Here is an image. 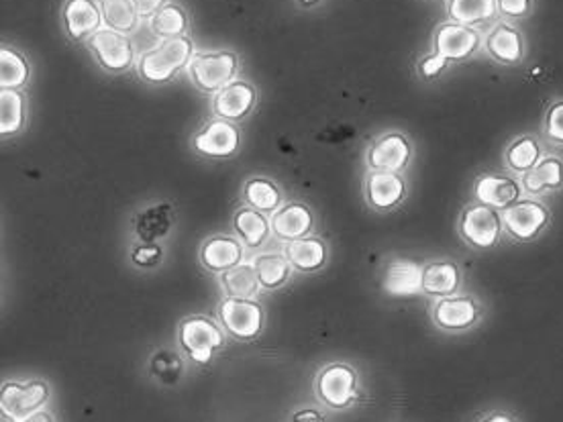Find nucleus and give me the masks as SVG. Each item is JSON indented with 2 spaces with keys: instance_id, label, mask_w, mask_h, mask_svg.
Instances as JSON below:
<instances>
[{
  "instance_id": "1",
  "label": "nucleus",
  "mask_w": 563,
  "mask_h": 422,
  "mask_svg": "<svg viewBox=\"0 0 563 422\" xmlns=\"http://www.w3.org/2000/svg\"><path fill=\"white\" fill-rule=\"evenodd\" d=\"M458 233L468 247L476 252H490L500 245L504 236L502 213L486 204L470 203L461 210Z\"/></svg>"
},
{
  "instance_id": "2",
  "label": "nucleus",
  "mask_w": 563,
  "mask_h": 422,
  "mask_svg": "<svg viewBox=\"0 0 563 422\" xmlns=\"http://www.w3.org/2000/svg\"><path fill=\"white\" fill-rule=\"evenodd\" d=\"M192 57H194V46L188 37L182 35L176 39H166L159 46H155L154 50L145 51L139 57L137 68L143 80L154 82V85H164V82H170L178 69L188 66Z\"/></svg>"
},
{
  "instance_id": "3",
  "label": "nucleus",
  "mask_w": 563,
  "mask_h": 422,
  "mask_svg": "<svg viewBox=\"0 0 563 422\" xmlns=\"http://www.w3.org/2000/svg\"><path fill=\"white\" fill-rule=\"evenodd\" d=\"M551 208L541 199L525 196L502 213L504 235L519 245H530L551 227Z\"/></svg>"
},
{
  "instance_id": "4",
  "label": "nucleus",
  "mask_w": 563,
  "mask_h": 422,
  "mask_svg": "<svg viewBox=\"0 0 563 422\" xmlns=\"http://www.w3.org/2000/svg\"><path fill=\"white\" fill-rule=\"evenodd\" d=\"M486 317V306L474 294H453L435 300L431 319L445 333H465L476 329Z\"/></svg>"
},
{
  "instance_id": "5",
  "label": "nucleus",
  "mask_w": 563,
  "mask_h": 422,
  "mask_svg": "<svg viewBox=\"0 0 563 422\" xmlns=\"http://www.w3.org/2000/svg\"><path fill=\"white\" fill-rule=\"evenodd\" d=\"M238 55L227 50L196 53L188 64L194 85L208 94H217L225 86L231 85L238 74Z\"/></svg>"
},
{
  "instance_id": "6",
  "label": "nucleus",
  "mask_w": 563,
  "mask_h": 422,
  "mask_svg": "<svg viewBox=\"0 0 563 422\" xmlns=\"http://www.w3.org/2000/svg\"><path fill=\"white\" fill-rule=\"evenodd\" d=\"M484 53L504 68H519L527 57V39L511 21H496L484 35Z\"/></svg>"
},
{
  "instance_id": "7",
  "label": "nucleus",
  "mask_w": 563,
  "mask_h": 422,
  "mask_svg": "<svg viewBox=\"0 0 563 422\" xmlns=\"http://www.w3.org/2000/svg\"><path fill=\"white\" fill-rule=\"evenodd\" d=\"M479 50H484V37L476 27L447 21L442 23L433 34V51L444 55L449 64L468 62Z\"/></svg>"
},
{
  "instance_id": "8",
  "label": "nucleus",
  "mask_w": 563,
  "mask_h": 422,
  "mask_svg": "<svg viewBox=\"0 0 563 422\" xmlns=\"http://www.w3.org/2000/svg\"><path fill=\"white\" fill-rule=\"evenodd\" d=\"M472 196L474 203L486 204L504 213L527 194L523 190L521 178L511 171H482L474 180Z\"/></svg>"
},
{
  "instance_id": "9",
  "label": "nucleus",
  "mask_w": 563,
  "mask_h": 422,
  "mask_svg": "<svg viewBox=\"0 0 563 422\" xmlns=\"http://www.w3.org/2000/svg\"><path fill=\"white\" fill-rule=\"evenodd\" d=\"M219 317L227 333L241 341H252L261 333L264 308L252 298H227L219 306Z\"/></svg>"
},
{
  "instance_id": "10",
  "label": "nucleus",
  "mask_w": 563,
  "mask_h": 422,
  "mask_svg": "<svg viewBox=\"0 0 563 422\" xmlns=\"http://www.w3.org/2000/svg\"><path fill=\"white\" fill-rule=\"evenodd\" d=\"M180 343L194 361L206 363L225 345V335L217 322L206 317H192L180 324Z\"/></svg>"
},
{
  "instance_id": "11",
  "label": "nucleus",
  "mask_w": 563,
  "mask_h": 422,
  "mask_svg": "<svg viewBox=\"0 0 563 422\" xmlns=\"http://www.w3.org/2000/svg\"><path fill=\"white\" fill-rule=\"evenodd\" d=\"M48 400H50V386L41 380L25 382V384L7 382L0 394V408L2 412L15 417L17 421H23L37 412Z\"/></svg>"
},
{
  "instance_id": "12",
  "label": "nucleus",
  "mask_w": 563,
  "mask_h": 422,
  "mask_svg": "<svg viewBox=\"0 0 563 422\" xmlns=\"http://www.w3.org/2000/svg\"><path fill=\"white\" fill-rule=\"evenodd\" d=\"M88 46L99 64L108 72H123L133 64V43L115 29H101L90 35Z\"/></svg>"
},
{
  "instance_id": "13",
  "label": "nucleus",
  "mask_w": 563,
  "mask_h": 422,
  "mask_svg": "<svg viewBox=\"0 0 563 422\" xmlns=\"http://www.w3.org/2000/svg\"><path fill=\"white\" fill-rule=\"evenodd\" d=\"M319 396L331 408H345L358 398V375L343 363L324 368L319 375Z\"/></svg>"
},
{
  "instance_id": "14",
  "label": "nucleus",
  "mask_w": 563,
  "mask_h": 422,
  "mask_svg": "<svg viewBox=\"0 0 563 422\" xmlns=\"http://www.w3.org/2000/svg\"><path fill=\"white\" fill-rule=\"evenodd\" d=\"M240 131L225 118H215L194 136V150L206 157H229L240 148Z\"/></svg>"
},
{
  "instance_id": "15",
  "label": "nucleus",
  "mask_w": 563,
  "mask_h": 422,
  "mask_svg": "<svg viewBox=\"0 0 563 422\" xmlns=\"http://www.w3.org/2000/svg\"><path fill=\"white\" fill-rule=\"evenodd\" d=\"M410 157H412V148L409 139L398 131H393L375 141L368 153V164L374 171L400 174L409 166Z\"/></svg>"
},
{
  "instance_id": "16",
  "label": "nucleus",
  "mask_w": 563,
  "mask_h": 422,
  "mask_svg": "<svg viewBox=\"0 0 563 422\" xmlns=\"http://www.w3.org/2000/svg\"><path fill=\"white\" fill-rule=\"evenodd\" d=\"M525 194L530 199H546L563 190V157L558 153H547L546 157L521 178Z\"/></svg>"
},
{
  "instance_id": "17",
  "label": "nucleus",
  "mask_w": 563,
  "mask_h": 422,
  "mask_svg": "<svg viewBox=\"0 0 563 422\" xmlns=\"http://www.w3.org/2000/svg\"><path fill=\"white\" fill-rule=\"evenodd\" d=\"M546 155V141L541 137L533 136V133H521L507 143L504 153H502V162H504L507 171L523 178Z\"/></svg>"
},
{
  "instance_id": "18",
  "label": "nucleus",
  "mask_w": 563,
  "mask_h": 422,
  "mask_svg": "<svg viewBox=\"0 0 563 422\" xmlns=\"http://www.w3.org/2000/svg\"><path fill=\"white\" fill-rule=\"evenodd\" d=\"M382 287L394 298H410L423 292V266L412 259H394L382 278Z\"/></svg>"
},
{
  "instance_id": "19",
  "label": "nucleus",
  "mask_w": 563,
  "mask_h": 422,
  "mask_svg": "<svg viewBox=\"0 0 563 422\" xmlns=\"http://www.w3.org/2000/svg\"><path fill=\"white\" fill-rule=\"evenodd\" d=\"M256 101V88L249 82H231L215 94L213 113L225 120H240L252 113Z\"/></svg>"
},
{
  "instance_id": "20",
  "label": "nucleus",
  "mask_w": 563,
  "mask_h": 422,
  "mask_svg": "<svg viewBox=\"0 0 563 422\" xmlns=\"http://www.w3.org/2000/svg\"><path fill=\"white\" fill-rule=\"evenodd\" d=\"M463 284V273L453 259H433L423 266V292L439 300L458 294Z\"/></svg>"
},
{
  "instance_id": "21",
  "label": "nucleus",
  "mask_w": 563,
  "mask_h": 422,
  "mask_svg": "<svg viewBox=\"0 0 563 422\" xmlns=\"http://www.w3.org/2000/svg\"><path fill=\"white\" fill-rule=\"evenodd\" d=\"M368 203L375 210H393L394 206L405 201L407 182L400 174L394 171H372L366 184Z\"/></svg>"
},
{
  "instance_id": "22",
  "label": "nucleus",
  "mask_w": 563,
  "mask_h": 422,
  "mask_svg": "<svg viewBox=\"0 0 563 422\" xmlns=\"http://www.w3.org/2000/svg\"><path fill=\"white\" fill-rule=\"evenodd\" d=\"M103 21L99 0H68L64 7V23L72 39H85L101 31Z\"/></svg>"
},
{
  "instance_id": "23",
  "label": "nucleus",
  "mask_w": 563,
  "mask_h": 422,
  "mask_svg": "<svg viewBox=\"0 0 563 422\" xmlns=\"http://www.w3.org/2000/svg\"><path fill=\"white\" fill-rule=\"evenodd\" d=\"M270 225L278 239L291 243L308 235L312 229V215L303 204H286L273 213Z\"/></svg>"
},
{
  "instance_id": "24",
  "label": "nucleus",
  "mask_w": 563,
  "mask_h": 422,
  "mask_svg": "<svg viewBox=\"0 0 563 422\" xmlns=\"http://www.w3.org/2000/svg\"><path fill=\"white\" fill-rule=\"evenodd\" d=\"M241 257H243V247L233 236H213L206 241L201 252V259L206 270L210 271L231 270L240 266Z\"/></svg>"
},
{
  "instance_id": "25",
  "label": "nucleus",
  "mask_w": 563,
  "mask_h": 422,
  "mask_svg": "<svg viewBox=\"0 0 563 422\" xmlns=\"http://www.w3.org/2000/svg\"><path fill=\"white\" fill-rule=\"evenodd\" d=\"M447 15L451 21L476 27L495 23L498 17L496 0H447Z\"/></svg>"
},
{
  "instance_id": "26",
  "label": "nucleus",
  "mask_w": 563,
  "mask_h": 422,
  "mask_svg": "<svg viewBox=\"0 0 563 422\" xmlns=\"http://www.w3.org/2000/svg\"><path fill=\"white\" fill-rule=\"evenodd\" d=\"M286 257L291 261L292 268L300 271H315L323 268L327 259V247L321 239L315 236H303L291 241L286 245Z\"/></svg>"
},
{
  "instance_id": "27",
  "label": "nucleus",
  "mask_w": 563,
  "mask_h": 422,
  "mask_svg": "<svg viewBox=\"0 0 563 422\" xmlns=\"http://www.w3.org/2000/svg\"><path fill=\"white\" fill-rule=\"evenodd\" d=\"M235 231L247 247H259L272 231V225L256 208H240L235 215Z\"/></svg>"
},
{
  "instance_id": "28",
  "label": "nucleus",
  "mask_w": 563,
  "mask_h": 422,
  "mask_svg": "<svg viewBox=\"0 0 563 422\" xmlns=\"http://www.w3.org/2000/svg\"><path fill=\"white\" fill-rule=\"evenodd\" d=\"M221 284L231 298H252L259 292L256 266L240 264L231 270L222 271Z\"/></svg>"
},
{
  "instance_id": "29",
  "label": "nucleus",
  "mask_w": 563,
  "mask_h": 422,
  "mask_svg": "<svg viewBox=\"0 0 563 422\" xmlns=\"http://www.w3.org/2000/svg\"><path fill=\"white\" fill-rule=\"evenodd\" d=\"M29 64L27 60L11 48L0 50V88L2 90H18L29 80Z\"/></svg>"
},
{
  "instance_id": "30",
  "label": "nucleus",
  "mask_w": 563,
  "mask_h": 422,
  "mask_svg": "<svg viewBox=\"0 0 563 422\" xmlns=\"http://www.w3.org/2000/svg\"><path fill=\"white\" fill-rule=\"evenodd\" d=\"M99 7L108 29H115L119 34H131L136 29L139 13L133 0H99Z\"/></svg>"
},
{
  "instance_id": "31",
  "label": "nucleus",
  "mask_w": 563,
  "mask_h": 422,
  "mask_svg": "<svg viewBox=\"0 0 563 422\" xmlns=\"http://www.w3.org/2000/svg\"><path fill=\"white\" fill-rule=\"evenodd\" d=\"M25 125V97L18 90L0 92V133L15 136Z\"/></svg>"
},
{
  "instance_id": "32",
  "label": "nucleus",
  "mask_w": 563,
  "mask_h": 422,
  "mask_svg": "<svg viewBox=\"0 0 563 422\" xmlns=\"http://www.w3.org/2000/svg\"><path fill=\"white\" fill-rule=\"evenodd\" d=\"M254 266H256L259 284H261V287H268V290L284 286L291 278L292 266L286 255H259Z\"/></svg>"
},
{
  "instance_id": "33",
  "label": "nucleus",
  "mask_w": 563,
  "mask_h": 422,
  "mask_svg": "<svg viewBox=\"0 0 563 422\" xmlns=\"http://www.w3.org/2000/svg\"><path fill=\"white\" fill-rule=\"evenodd\" d=\"M243 196L252 208L259 213H276L282 203V194L273 182L266 178H252L243 188Z\"/></svg>"
},
{
  "instance_id": "34",
  "label": "nucleus",
  "mask_w": 563,
  "mask_h": 422,
  "mask_svg": "<svg viewBox=\"0 0 563 422\" xmlns=\"http://www.w3.org/2000/svg\"><path fill=\"white\" fill-rule=\"evenodd\" d=\"M188 27V17L182 7L178 4H166L164 9H159L152 17V31L155 37H159L162 41L166 39H176L182 37Z\"/></svg>"
},
{
  "instance_id": "35",
  "label": "nucleus",
  "mask_w": 563,
  "mask_h": 422,
  "mask_svg": "<svg viewBox=\"0 0 563 422\" xmlns=\"http://www.w3.org/2000/svg\"><path fill=\"white\" fill-rule=\"evenodd\" d=\"M137 235L145 243H152L155 239L166 235L170 229V213L168 206H155L137 217Z\"/></svg>"
},
{
  "instance_id": "36",
  "label": "nucleus",
  "mask_w": 563,
  "mask_h": 422,
  "mask_svg": "<svg viewBox=\"0 0 563 422\" xmlns=\"http://www.w3.org/2000/svg\"><path fill=\"white\" fill-rule=\"evenodd\" d=\"M541 133L547 143L563 148V97L553 99L546 106L543 120H541Z\"/></svg>"
},
{
  "instance_id": "37",
  "label": "nucleus",
  "mask_w": 563,
  "mask_h": 422,
  "mask_svg": "<svg viewBox=\"0 0 563 422\" xmlns=\"http://www.w3.org/2000/svg\"><path fill=\"white\" fill-rule=\"evenodd\" d=\"M498 17L504 21H521L533 13V0H496Z\"/></svg>"
},
{
  "instance_id": "38",
  "label": "nucleus",
  "mask_w": 563,
  "mask_h": 422,
  "mask_svg": "<svg viewBox=\"0 0 563 422\" xmlns=\"http://www.w3.org/2000/svg\"><path fill=\"white\" fill-rule=\"evenodd\" d=\"M447 68H449V62L445 60L444 55H439L435 51L419 62V74H421L423 80H435Z\"/></svg>"
},
{
  "instance_id": "39",
  "label": "nucleus",
  "mask_w": 563,
  "mask_h": 422,
  "mask_svg": "<svg viewBox=\"0 0 563 422\" xmlns=\"http://www.w3.org/2000/svg\"><path fill=\"white\" fill-rule=\"evenodd\" d=\"M162 257V247L154 245V243H148V245H139L133 250V261L137 266L145 268V266H154L159 261Z\"/></svg>"
},
{
  "instance_id": "40",
  "label": "nucleus",
  "mask_w": 563,
  "mask_h": 422,
  "mask_svg": "<svg viewBox=\"0 0 563 422\" xmlns=\"http://www.w3.org/2000/svg\"><path fill=\"white\" fill-rule=\"evenodd\" d=\"M478 422H521V419L511 408H492Z\"/></svg>"
},
{
  "instance_id": "41",
  "label": "nucleus",
  "mask_w": 563,
  "mask_h": 422,
  "mask_svg": "<svg viewBox=\"0 0 563 422\" xmlns=\"http://www.w3.org/2000/svg\"><path fill=\"white\" fill-rule=\"evenodd\" d=\"M139 17H155L159 9L166 7V0H133Z\"/></svg>"
},
{
  "instance_id": "42",
  "label": "nucleus",
  "mask_w": 563,
  "mask_h": 422,
  "mask_svg": "<svg viewBox=\"0 0 563 422\" xmlns=\"http://www.w3.org/2000/svg\"><path fill=\"white\" fill-rule=\"evenodd\" d=\"M292 422H324V419L319 414V412H317V410H310V408H307V410L296 412Z\"/></svg>"
},
{
  "instance_id": "43",
  "label": "nucleus",
  "mask_w": 563,
  "mask_h": 422,
  "mask_svg": "<svg viewBox=\"0 0 563 422\" xmlns=\"http://www.w3.org/2000/svg\"><path fill=\"white\" fill-rule=\"evenodd\" d=\"M21 422H53L52 414L50 412H43V410H37L31 417L23 419Z\"/></svg>"
},
{
  "instance_id": "44",
  "label": "nucleus",
  "mask_w": 563,
  "mask_h": 422,
  "mask_svg": "<svg viewBox=\"0 0 563 422\" xmlns=\"http://www.w3.org/2000/svg\"><path fill=\"white\" fill-rule=\"evenodd\" d=\"M2 422H21L15 419V417H11V414H7V412H2Z\"/></svg>"
},
{
  "instance_id": "45",
  "label": "nucleus",
  "mask_w": 563,
  "mask_h": 422,
  "mask_svg": "<svg viewBox=\"0 0 563 422\" xmlns=\"http://www.w3.org/2000/svg\"><path fill=\"white\" fill-rule=\"evenodd\" d=\"M300 2H303V4H305V7H312V4H317V2H319V0H300Z\"/></svg>"
}]
</instances>
